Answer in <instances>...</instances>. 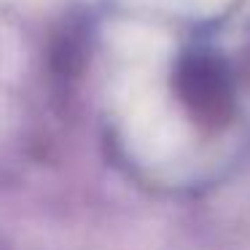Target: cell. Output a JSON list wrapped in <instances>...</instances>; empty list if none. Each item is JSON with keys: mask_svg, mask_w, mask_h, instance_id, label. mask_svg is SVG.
<instances>
[{"mask_svg": "<svg viewBox=\"0 0 250 250\" xmlns=\"http://www.w3.org/2000/svg\"><path fill=\"white\" fill-rule=\"evenodd\" d=\"M180 94L194 108V113L205 116V121H223L231 108L226 73L212 60H188L180 67Z\"/></svg>", "mask_w": 250, "mask_h": 250, "instance_id": "cell-1", "label": "cell"}]
</instances>
